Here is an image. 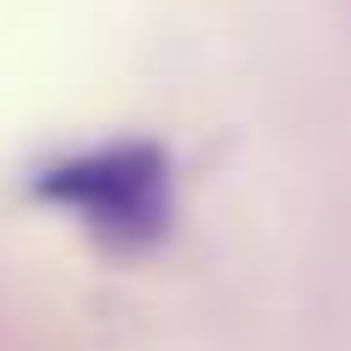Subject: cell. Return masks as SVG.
Here are the masks:
<instances>
[{
	"label": "cell",
	"mask_w": 351,
	"mask_h": 351,
	"mask_svg": "<svg viewBox=\"0 0 351 351\" xmlns=\"http://www.w3.org/2000/svg\"><path fill=\"white\" fill-rule=\"evenodd\" d=\"M29 193L76 217L94 240L117 252H147L176 223V164L158 141H106L41 164Z\"/></svg>",
	"instance_id": "1"
}]
</instances>
